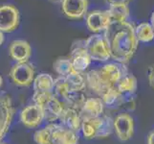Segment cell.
Wrapping results in <instances>:
<instances>
[{
    "mask_svg": "<svg viewBox=\"0 0 154 144\" xmlns=\"http://www.w3.org/2000/svg\"><path fill=\"white\" fill-rule=\"evenodd\" d=\"M111 58L118 63L126 65L134 56L138 48L135 26L128 21H114L103 33Z\"/></svg>",
    "mask_w": 154,
    "mask_h": 144,
    "instance_id": "cell-1",
    "label": "cell"
},
{
    "mask_svg": "<svg viewBox=\"0 0 154 144\" xmlns=\"http://www.w3.org/2000/svg\"><path fill=\"white\" fill-rule=\"evenodd\" d=\"M125 74H127V71L125 65L106 63L99 69L90 70L86 73V86L100 97L109 88L116 87Z\"/></svg>",
    "mask_w": 154,
    "mask_h": 144,
    "instance_id": "cell-2",
    "label": "cell"
},
{
    "mask_svg": "<svg viewBox=\"0 0 154 144\" xmlns=\"http://www.w3.org/2000/svg\"><path fill=\"white\" fill-rule=\"evenodd\" d=\"M33 100L43 111L44 119L49 123H55L60 120L64 107L53 92H35Z\"/></svg>",
    "mask_w": 154,
    "mask_h": 144,
    "instance_id": "cell-3",
    "label": "cell"
},
{
    "mask_svg": "<svg viewBox=\"0 0 154 144\" xmlns=\"http://www.w3.org/2000/svg\"><path fill=\"white\" fill-rule=\"evenodd\" d=\"M67 129L61 124L50 123L36 131L34 139L38 144H63Z\"/></svg>",
    "mask_w": 154,
    "mask_h": 144,
    "instance_id": "cell-4",
    "label": "cell"
},
{
    "mask_svg": "<svg viewBox=\"0 0 154 144\" xmlns=\"http://www.w3.org/2000/svg\"><path fill=\"white\" fill-rule=\"evenodd\" d=\"M84 47L92 61L106 62L111 58L107 42L104 37L100 34L90 36L84 41Z\"/></svg>",
    "mask_w": 154,
    "mask_h": 144,
    "instance_id": "cell-5",
    "label": "cell"
},
{
    "mask_svg": "<svg viewBox=\"0 0 154 144\" xmlns=\"http://www.w3.org/2000/svg\"><path fill=\"white\" fill-rule=\"evenodd\" d=\"M35 70L34 66L27 62H17L12 66L9 76L12 82L18 87H30L34 83Z\"/></svg>",
    "mask_w": 154,
    "mask_h": 144,
    "instance_id": "cell-6",
    "label": "cell"
},
{
    "mask_svg": "<svg viewBox=\"0 0 154 144\" xmlns=\"http://www.w3.org/2000/svg\"><path fill=\"white\" fill-rule=\"evenodd\" d=\"M20 14L17 8L12 4H4L0 6V31L11 33L19 26Z\"/></svg>",
    "mask_w": 154,
    "mask_h": 144,
    "instance_id": "cell-7",
    "label": "cell"
},
{
    "mask_svg": "<svg viewBox=\"0 0 154 144\" xmlns=\"http://www.w3.org/2000/svg\"><path fill=\"white\" fill-rule=\"evenodd\" d=\"M14 114V108L12 98L7 94H0V142L10 130Z\"/></svg>",
    "mask_w": 154,
    "mask_h": 144,
    "instance_id": "cell-8",
    "label": "cell"
},
{
    "mask_svg": "<svg viewBox=\"0 0 154 144\" xmlns=\"http://www.w3.org/2000/svg\"><path fill=\"white\" fill-rule=\"evenodd\" d=\"M114 132L122 141H127L133 136L134 121L128 114H120L114 118Z\"/></svg>",
    "mask_w": 154,
    "mask_h": 144,
    "instance_id": "cell-9",
    "label": "cell"
},
{
    "mask_svg": "<svg viewBox=\"0 0 154 144\" xmlns=\"http://www.w3.org/2000/svg\"><path fill=\"white\" fill-rule=\"evenodd\" d=\"M111 17L108 10L106 11H93L89 13L86 17V25L89 31L93 33H100L104 32L108 25L111 23Z\"/></svg>",
    "mask_w": 154,
    "mask_h": 144,
    "instance_id": "cell-10",
    "label": "cell"
},
{
    "mask_svg": "<svg viewBox=\"0 0 154 144\" xmlns=\"http://www.w3.org/2000/svg\"><path fill=\"white\" fill-rule=\"evenodd\" d=\"M19 118L21 123L29 129L38 128L44 120L43 111L38 105H29L21 110Z\"/></svg>",
    "mask_w": 154,
    "mask_h": 144,
    "instance_id": "cell-11",
    "label": "cell"
},
{
    "mask_svg": "<svg viewBox=\"0 0 154 144\" xmlns=\"http://www.w3.org/2000/svg\"><path fill=\"white\" fill-rule=\"evenodd\" d=\"M88 0H63L62 12L71 19H81L87 14Z\"/></svg>",
    "mask_w": 154,
    "mask_h": 144,
    "instance_id": "cell-12",
    "label": "cell"
},
{
    "mask_svg": "<svg viewBox=\"0 0 154 144\" xmlns=\"http://www.w3.org/2000/svg\"><path fill=\"white\" fill-rule=\"evenodd\" d=\"M104 104L100 97H91L87 98L79 110L82 120L97 118L102 116L104 110Z\"/></svg>",
    "mask_w": 154,
    "mask_h": 144,
    "instance_id": "cell-13",
    "label": "cell"
},
{
    "mask_svg": "<svg viewBox=\"0 0 154 144\" xmlns=\"http://www.w3.org/2000/svg\"><path fill=\"white\" fill-rule=\"evenodd\" d=\"M10 57L17 62H27L32 56V47L28 41L17 40L11 42L9 46Z\"/></svg>",
    "mask_w": 154,
    "mask_h": 144,
    "instance_id": "cell-14",
    "label": "cell"
},
{
    "mask_svg": "<svg viewBox=\"0 0 154 144\" xmlns=\"http://www.w3.org/2000/svg\"><path fill=\"white\" fill-rule=\"evenodd\" d=\"M69 58L72 62L74 69L78 72H83L86 70L92 61L84 47V44L82 46L74 47Z\"/></svg>",
    "mask_w": 154,
    "mask_h": 144,
    "instance_id": "cell-15",
    "label": "cell"
},
{
    "mask_svg": "<svg viewBox=\"0 0 154 144\" xmlns=\"http://www.w3.org/2000/svg\"><path fill=\"white\" fill-rule=\"evenodd\" d=\"M60 124L66 129L74 132H79L82 128V117L79 111L75 109L64 108L63 113L60 118Z\"/></svg>",
    "mask_w": 154,
    "mask_h": 144,
    "instance_id": "cell-16",
    "label": "cell"
},
{
    "mask_svg": "<svg viewBox=\"0 0 154 144\" xmlns=\"http://www.w3.org/2000/svg\"><path fill=\"white\" fill-rule=\"evenodd\" d=\"M100 98L103 100L104 107L110 110H117L124 106V95L119 91L117 86L109 88L100 96Z\"/></svg>",
    "mask_w": 154,
    "mask_h": 144,
    "instance_id": "cell-17",
    "label": "cell"
},
{
    "mask_svg": "<svg viewBox=\"0 0 154 144\" xmlns=\"http://www.w3.org/2000/svg\"><path fill=\"white\" fill-rule=\"evenodd\" d=\"M35 92H52L55 87V80L48 73H40L34 80Z\"/></svg>",
    "mask_w": 154,
    "mask_h": 144,
    "instance_id": "cell-18",
    "label": "cell"
},
{
    "mask_svg": "<svg viewBox=\"0 0 154 144\" xmlns=\"http://www.w3.org/2000/svg\"><path fill=\"white\" fill-rule=\"evenodd\" d=\"M64 80L68 89L71 91H83L86 87L85 76H83L82 72H78L76 70L64 77Z\"/></svg>",
    "mask_w": 154,
    "mask_h": 144,
    "instance_id": "cell-19",
    "label": "cell"
},
{
    "mask_svg": "<svg viewBox=\"0 0 154 144\" xmlns=\"http://www.w3.org/2000/svg\"><path fill=\"white\" fill-rule=\"evenodd\" d=\"M102 116L97 117V118L82 120L81 130L84 137L87 139H93L97 137L100 123H102Z\"/></svg>",
    "mask_w": 154,
    "mask_h": 144,
    "instance_id": "cell-20",
    "label": "cell"
},
{
    "mask_svg": "<svg viewBox=\"0 0 154 144\" xmlns=\"http://www.w3.org/2000/svg\"><path fill=\"white\" fill-rule=\"evenodd\" d=\"M117 88L123 95H133L137 89V79L131 74H125L117 84Z\"/></svg>",
    "mask_w": 154,
    "mask_h": 144,
    "instance_id": "cell-21",
    "label": "cell"
},
{
    "mask_svg": "<svg viewBox=\"0 0 154 144\" xmlns=\"http://www.w3.org/2000/svg\"><path fill=\"white\" fill-rule=\"evenodd\" d=\"M135 33L138 41L149 42L154 39V29L151 23H140L135 27Z\"/></svg>",
    "mask_w": 154,
    "mask_h": 144,
    "instance_id": "cell-22",
    "label": "cell"
},
{
    "mask_svg": "<svg viewBox=\"0 0 154 144\" xmlns=\"http://www.w3.org/2000/svg\"><path fill=\"white\" fill-rule=\"evenodd\" d=\"M53 67H54V70L58 74V76L60 77H66L73 71H75L70 58L65 57L57 59L53 65Z\"/></svg>",
    "mask_w": 154,
    "mask_h": 144,
    "instance_id": "cell-23",
    "label": "cell"
},
{
    "mask_svg": "<svg viewBox=\"0 0 154 144\" xmlns=\"http://www.w3.org/2000/svg\"><path fill=\"white\" fill-rule=\"evenodd\" d=\"M108 12L111 19L114 21H127L130 13L127 5H111Z\"/></svg>",
    "mask_w": 154,
    "mask_h": 144,
    "instance_id": "cell-24",
    "label": "cell"
},
{
    "mask_svg": "<svg viewBox=\"0 0 154 144\" xmlns=\"http://www.w3.org/2000/svg\"><path fill=\"white\" fill-rule=\"evenodd\" d=\"M114 131V119L110 115H103L102 123L96 138H105L109 136Z\"/></svg>",
    "mask_w": 154,
    "mask_h": 144,
    "instance_id": "cell-25",
    "label": "cell"
},
{
    "mask_svg": "<svg viewBox=\"0 0 154 144\" xmlns=\"http://www.w3.org/2000/svg\"><path fill=\"white\" fill-rule=\"evenodd\" d=\"M132 1V0H105V2L109 4V6L111 5H127Z\"/></svg>",
    "mask_w": 154,
    "mask_h": 144,
    "instance_id": "cell-26",
    "label": "cell"
},
{
    "mask_svg": "<svg viewBox=\"0 0 154 144\" xmlns=\"http://www.w3.org/2000/svg\"><path fill=\"white\" fill-rule=\"evenodd\" d=\"M148 83H149L150 87L154 88V65L149 66L148 68Z\"/></svg>",
    "mask_w": 154,
    "mask_h": 144,
    "instance_id": "cell-27",
    "label": "cell"
},
{
    "mask_svg": "<svg viewBox=\"0 0 154 144\" xmlns=\"http://www.w3.org/2000/svg\"><path fill=\"white\" fill-rule=\"evenodd\" d=\"M147 144H154V131H152L147 136Z\"/></svg>",
    "mask_w": 154,
    "mask_h": 144,
    "instance_id": "cell-28",
    "label": "cell"
},
{
    "mask_svg": "<svg viewBox=\"0 0 154 144\" xmlns=\"http://www.w3.org/2000/svg\"><path fill=\"white\" fill-rule=\"evenodd\" d=\"M4 40H5V38H4V33H3V32L0 31V46H1V45L3 44Z\"/></svg>",
    "mask_w": 154,
    "mask_h": 144,
    "instance_id": "cell-29",
    "label": "cell"
},
{
    "mask_svg": "<svg viewBox=\"0 0 154 144\" xmlns=\"http://www.w3.org/2000/svg\"><path fill=\"white\" fill-rule=\"evenodd\" d=\"M50 2L54 3V4H58V3H62L63 0H49Z\"/></svg>",
    "mask_w": 154,
    "mask_h": 144,
    "instance_id": "cell-30",
    "label": "cell"
},
{
    "mask_svg": "<svg viewBox=\"0 0 154 144\" xmlns=\"http://www.w3.org/2000/svg\"><path fill=\"white\" fill-rule=\"evenodd\" d=\"M150 21H151V25H152V27H153V29H154V12H153V13H152V14H151Z\"/></svg>",
    "mask_w": 154,
    "mask_h": 144,
    "instance_id": "cell-31",
    "label": "cell"
},
{
    "mask_svg": "<svg viewBox=\"0 0 154 144\" xmlns=\"http://www.w3.org/2000/svg\"><path fill=\"white\" fill-rule=\"evenodd\" d=\"M2 85H3V79H2L1 75H0V89L2 88Z\"/></svg>",
    "mask_w": 154,
    "mask_h": 144,
    "instance_id": "cell-32",
    "label": "cell"
},
{
    "mask_svg": "<svg viewBox=\"0 0 154 144\" xmlns=\"http://www.w3.org/2000/svg\"><path fill=\"white\" fill-rule=\"evenodd\" d=\"M0 144H7V143H4V142H0Z\"/></svg>",
    "mask_w": 154,
    "mask_h": 144,
    "instance_id": "cell-33",
    "label": "cell"
}]
</instances>
